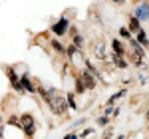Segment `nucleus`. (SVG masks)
Returning a JSON list of instances; mask_svg holds the SVG:
<instances>
[{
	"label": "nucleus",
	"instance_id": "3",
	"mask_svg": "<svg viewBox=\"0 0 149 139\" xmlns=\"http://www.w3.org/2000/svg\"><path fill=\"white\" fill-rule=\"evenodd\" d=\"M81 83H84L88 90H93V88H95V80H93V76L90 72H84V74H81Z\"/></svg>",
	"mask_w": 149,
	"mask_h": 139
},
{
	"label": "nucleus",
	"instance_id": "5",
	"mask_svg": "<svg viewBox=\"0 0 149 139\" xmlns=\"http://www.w3.org/2000/svg\"><path fill=\"white\" fill-rule=\"evenodd\" d=\"M6 72H8V78H10L12 85H14V88H16V90H22V83H20V81H18V76H16V74H14V70H12V68H8V70H6Z\"/></svg>",
	"mask_w": 149,
	"mask_h": 139
},
{
	"label": "nucleus",
	"instance_id": "9",
	"mask_svg": "<svg viewBox=\"0 0 149 139\" xmlns=\"http://www.w3.org/2000/svg\"><path fill=\"white\" fill-rule=\"evenodd\" d=\"M111 46H113L115 56H121V54H123V46H121V44H119L117 40H113V44H111Z\"/></svg>",
	"mask_w": 149,
	"mask_h": 139
},
{
	"label": "nucleus",
	"instance_id": "14",
	"mask_svg": "<svg viewBox=\"0 0 149 139\" xmlns=\"http://www.w3.org/2000/svg\"><path fill=\"white\" fill-rule=\"evenodd\" d=\"M81 42H84V38H81V36H74V46H76V48H80Z\"/></svg>",
	"mask_w": 149,
	"mask_h": 139
},
{
	"label": "nucleus",
	"instance_id": "6",
	"mask_svg": "<svg viewBox=\"0 0 149 139\" xmlns=\"http://www.w3.org/2000/svg\"><path fill=\"white\" fill-rule=\"evenodd\" d=\"M139 18H149V4H141L137 10V20Z\"/></svg>",
	"mask_w": 149,
	"mask_h": 139
},
{
	"label": "nucleus",
	"instance_id": "21",
	"mask_svg": "<svg viewBox=\"0 0 149 139\" xmlns=\"http://www.w3.org/2000/svg\"><path fill=\"white\" fill-rule=\"evenodd\" d=\"M121 36H125V38H129V30H125V28H121Z\"/></svg>",
	"mask_w": 149,
	"mask_h": 139
},
{
	"label": "nucleus",
	"instance_id": "20",
	"mask_svg": "<svg viewBox=\"0 0 149 139\" xmlns=\"http://www.w3.org/2000/svg\"><path fill=\"white\" fill-rule=\"evenodd\" d=\"M74 52H76V46H70L68 48V54H70V56H74Z\"/></svg>",
	"mask_w": 149,
	"mask_h": 139
},
{
	"label": "nucleus",
	"instance_id": "18",
	"mask_svg": "<svg viewBox=\"0 0 149 139\" xmlns=\"http://www.w3.org/2000/svg\"><path fill=\"white\" fill-rule=\"evenodd\" d=\"M68 105L72 107V109H76V101H74V97H72V95L68 97Z\"/></svg>",
	"mask_w": 149,
	"mask_h": 139
},
{
	"label": "nucleus",
	"instance_id": "16",
	"mask_svg": "<svg viewBox=\"0 0 149 139\" xmlns=\"http://www.w3.org/2000/svg\"><path fill=\"white\" fill-rule=\"evenodd\" d=\"M52 46L56 48L58 52H64V48H62V44H60V42H56V40H54V42H52Z\"/></svg>",
	"mask_w": 149,
	"mask_h": 139
},
{
	"label": "nucleus",
	"instance_id": "7",
	"mask_svg": "<svg viewBox=\"0 0 149 139\" xmlns=\"http://www.w3.org/2000/svg\"><path fill=\"white\" fill-rule=\"evenodd\" d=\"M131 46H133V52H135L137 60H141V58H143V50L139 48V42H131Z\"/></svg>",
	"mask_w": 149,
	"mask_h": 139
},
{
	"label": "nucleus",
	"instance_id": "8",
	"mask_svg": "<svg viewBox=\"0 0 149 139\" xmlns=\"http://www.w3.org/2000/svg\"><path fill=\"white\" fill-rule=\"evenodd\" d=\"M22 88H26L28 92H34V88H32V83H30V80H28V76H22Z\"/></svg>",
	"mask_w": 149,
	"mask_h": 139
},
{
	"label": "nucleus",
	"instance_id": "11",
	"mask_svg": "<svg viewBox=\"0 0 149 139\" xmlns=\"http://www.w3.org/2000/svg\"><path fill=\"white\" fill-rule=\"evenodd\" d=\"M137 42H139V44H145V46L149 48V42H147V38H145V32H143V30L137 34Z\"/></svg>",
	"mask_w": 149,
	"mask_h": 139
},
{
	"label": "nucleus",
	"instance_id": "13",
	"mask_svg": "<svg viewBox=\"0 0 149 139\" xmlns=\"http://www.w3.org/2000/svg\"><path fill=\"white\" fill-rule=\"evenodd\" d=\"M76 90H78V93H84V92H86V85L81 83V80H78V83H76Z\"/></svg>",
	"mask_w": 149,
	"mask_h": 139
},
{
	"label": "nucleus",
	"instance_id": "15",
	"mask_svg": "<svg viewBox=\"0 0 149 139\" xmlns=\"http://www.w3.org/2000/svg\"><path fill=\"white\" fill-rule=\"evenodd\" d=\"M121 95H123V92H117L115 95H111V97H109V101H107V104H113L115 99H117V97H121Z\"/></svg>",
	"mask_w": 149,
	"mask_h": 139
},
{
	"label": "nucleus",
	"instance_id": "12",
	"mask_svg": "<svg viewBox=\"0 0 149 139\" xmlns=\"http://www.w3.org/2000/svg\"><path fill=\"white\" fill-rule=\"evenodd\" d=\"M113 64L117 66V68H125V66H127V62H123L119 56H115V58H113Z\"/></svg>",
	"mask_w": 149,
	"mask_h": 139
},
{
	"label": "nucleus",
	"instance_id": "4",
	"mask_svg": "<svg viewBox=\"0 0 149 139\" xmlns=\"http://www.w3.org/2000/svg\"><path fill=\"white\" fill-rule=\"evenodd\" d=\"M68 18H62V20H60V22L58 24H54V28H52V30H54V34H58V36H62L64 34V32H66V28H68Z\"/></svg>",
	"mask_w": 149,
	"mask_h": 139
},
{
	"label": "nucleus",
	"instance_id": "2",
	"mask_svg": "<svg viewBox=\"0 0 149 139\" xmlns=\"http://www.w3.org/2000/svg\"><path fill=\"white\" fill-rule=\"evenodd\" d=\"M20 125L24 127V131H26V135H34L36 133V125H34V117L32 115H22V119H20Z\"/></svg>",
	"mask_w": 149,
	"mask_h": 139
},
{
	"label": "nucleus",
	"instance_id": "22",
	"mask_svg": "<svg viewBox=\"0 0 149 139\" xmlns=\"http://www.w3.org/2000/svg\"><path fill=\"white\" fill-rule=\"evenodd\" d=\"M64 139H76V135H72V133H70V135H66Z\"/></svg>",
	"mask_w": 149,
	"mask_h": 139
},
{
	"label": "nucleus",
	"instance_id": "10",
	"mask_svg": "<svg viewBox=\"0 0 149 139\" xmlns=\"http://www.w3.org/2000/svg\"><path fill=\"white\" fill-rule=\"evenodd\" d=\"M129 28H131L133 32H141V28H139V20H137V18H131V22H129Z\"/></svg>",
	"mask_w": 149,
	"mask_h": 139
},
{
	"label": "nucleus",
	"instance_id": "19",
	"mask_svg": "<svg viewBox=\"0 0 149 139\" xmlns=\"http://www.w3.org/2000/svg\"><path fill=\"white\" fill-rule=\"evenodd\" d=\"M97 123H100V125H107V117H100V119H97Z\"/></svg>",
	"mask_w": 149,
	"mask_h": 139
},
{
	"label": "nucleus",
	"instance_id": "17",
	"mask_svg": "<svg viewBox=\"0 0 149 139\" xmlns=\"http://www.w3.org/2000/svg\"><path fill=\"white\" fill-rule=\"evenodd\" d=\"M95 54L103 58V44H102V46H95Z\"/></svg>",
	"mask_w": 149,
	"mask_h": 139
},
{
	"label": "nucleus",
	"instance_id": "23",
	"mask_svg": "<svg viewBox=\"0 0 149 139\" xmlns=\"http://www.w3.org/2000/svg\"><path fill=\"white\" fill-rule=\"evenodd\" d=\"M147 119H149V113H147Z\"/></svg>",
	"mask_w": 149,
	"mask_h": 139
},
{
	"label": "nucleus",
	"instance_id": "1",
	"mask_svg": "<svg viewBox=\"0 0 149 139\" xmlns=\"http://www.w3.org/2000/svg\"><path fill=\"white\" fill-rule=\"evenodd\" d=\"M48 104L52 105V111H54L56 115L64 113V111H66V107H68V101H64V99H62V97H58V95H54Z\"/></svg>",
	"mask_w": 149,
	"mask_h": 139
}]
</instances>
